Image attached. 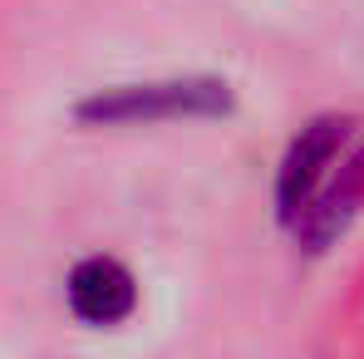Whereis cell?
<instances>
[{"label": "cell", "instance_id": "obj_3", "mask_svg": "<svg viewBox=\"0 0 364 359\" xmlns=\"http://www.w3.org/2000/svg\"><path fill=\"white\" fill-rule=\"evenodd\" d=\"M360 202H364V148L360 153H345L330 168V178L320 182V192L305 202V212L291 222V232H296V241L305 251H325V246H335L350 232Z\"/></svg>", "mask_w": 364, "mask_h": 359}, {"label": "cell", "instance_id": "obj_1", "mask_svg": "<svg viewBox=\"0 0 364 359\" xmlns=\"http://www.w3.org/2000/svg\"><path fill=\"white\" fill-rule=\"evenodd\" d=\"M237 109V94L227 79H153V84H114L74 104V119L89 128H148V123L178 119H227Z\"/></svg>", "mask_w": 364, "mask_h": 359}, {"label": "cell", "instance_id": "obj_2", "mask_svg": "<svg viewBox=\"0 0 364 359\" xmlns=\"http://www.w3.org/2000/svg\"><path fill=\"white\" fill-rule=\"evenodd\" d=\"M350 133H355L350 119L320 114V119H310L301 133L291 138V148H286V158H281V168H276V217H281L286 227L305 212V202L320 192V182L330 178V168L345 158Z\"/></svg>", "mask_w": 364, "mask_h": 359}, {"label": "cell", "instance_id": "obj_4", "mask_svg": "<svg viewBox=\"0 0 364 359\" xmlns=\"http://www.w3.org/2000/svg\"><path fill=\"white\" fill-rule=\"evenodd\" d=\"M69 310L84 325H119L138 310V281L114 256H89L69 271Z\"/></svg>", "mask_w": 364, "mask_h": 359}]
</instances>
